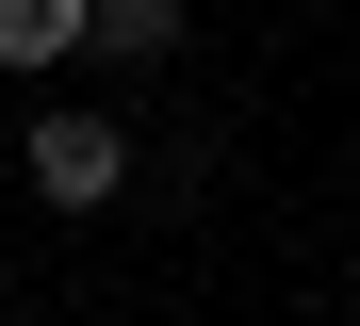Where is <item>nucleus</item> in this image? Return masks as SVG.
<instances>
[{"mask_svg":"<svg viewBox=\"0 0 360 326\" xmlns=\"http://www.w3.org/2000/svg\"><path fill=\"white\" fill-rule=\"evenodd\" d=\"M82 33H98V0H0V65H17V82L82 65Z\"/></svg>","mask_w":360,"mask_h":326,"instance_id":"nucleus-2","label":"nucleus"},{"mask_svg":"<svg viewBox=\"0 0 360 326\" xmlns=\"http://www.w3.org/2000/svg\"><path fill=\"white\" fill-rule=\"evenodd\" d=\"M33 196H49V212H115V196H131V130L82 114V98H49L33 114Z\"/></svg>","mask_w":360,"mask_h":326,"instance_id":"nucleus-1","label":"nucleus"},{"mask_svg":"<svg viewBox=\"0 0 360 326\" xmlns=\"http://www.w3.org/2000/svg\"><path fill=\"white\" fill-rule=\"evenodd\" d=\"M82 49H98V65H164V49H180V0H98Z\"/></svg>","mask_w":360,"mask_h":326,"instance_id":"nucleus-3","label":"nucleus"}]
</instances>
